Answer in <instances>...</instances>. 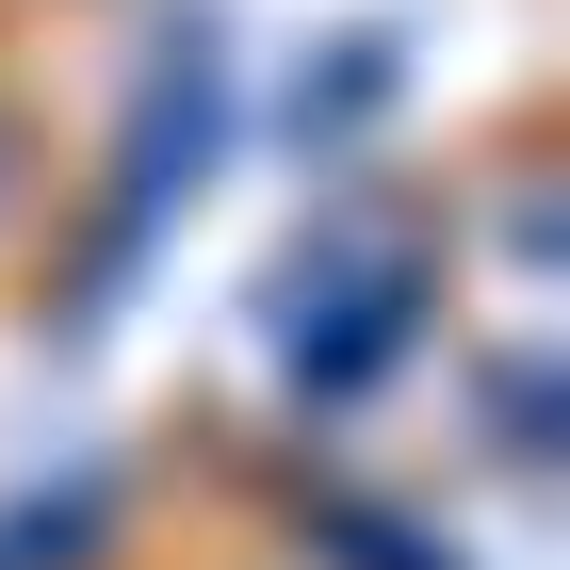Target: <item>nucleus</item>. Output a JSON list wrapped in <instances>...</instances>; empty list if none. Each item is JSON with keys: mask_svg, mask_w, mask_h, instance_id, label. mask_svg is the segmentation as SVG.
Segmentation results:
<instances>
[{"mask_svg": "<svg viewBox=\"0 0 570 570\" xmlns=\"http://www.w3.org/2000/svg\"><path fill=\"white\" fill-rule=\"evenodd\" d=\"M98 538V489H49L33 522H0V570H49V554H82Z\"/></svg>", "mask_w": 570, "mask_h": 570, "instance_id": "obj_1", "label": "nucleus"}]
</instances>
